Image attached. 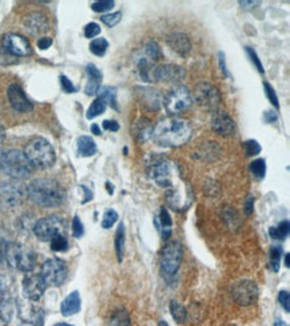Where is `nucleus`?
<instances>
[{
    "mask_svg": "<svg viewBox=\"0 0 290 326\" xmlns=\"http://www.w3.org/2000/svg\"><path fill=\"white\" fill-rule=\"evenodd\" d=\"M151 138L159 146L179 147L191 138V126L185 119L170 116L162 119L154 127Z\"/></svg>",
    "mask_w": 290,
    "mask_h": 326,
    "instance_id": "nucleus-1",
    "label": "nucleus"
},
{
    "mask_svg": "<svg viewBox=\"0 0 290 326\" xmlns=\"http://www.w3.org/2000/svg\"><path fill=\"white\" fill-rule=\"evenodd\" d=\"M28 198L43 208H56L66 200V191L56 180L35 179L28 184Z\"/></svg>",
    "mask_w": 290,
    "mask_h": 326,
    "instance_id": "nucleus-2",
    "label": "nucleus"
},
{
    "mask_svg": "<svg viewBox=\"0 0 290 326\" xmlns=\"http://www.w3.org/2000/svg\"><path fill=\"white\" fill-rule=\"evenodd\" d=\"M32 166L23 151L6 149L0 151V171L12 179H24L32 174Z\"/></svg>",
    "mask_w": 290,
    "mask_h": 326,
    "instance_id": "nucleus-3",
    "label": "nucleus"
},
{
    "mask_svg": "<svg viewBox=\"0 0 290 326\" xmlns=\"http://www.w3.org/2000/svg\"><path fill=\"white\" fill-rule=\"evenodd\" d=\"M24 155L32 166V169L46 170L52 167L56 159L55 151L48 141L44 138H34L27 143L24 149Z\"/></svg>",
    "mask_w": 290,
    "mask_h": 326,
    "instance_id": "nucleus-4",
    "label": "nucleus"
},
{
    "mask_svg": "<svg viewBox=\"0 0 290 326\" xmlns=\"http://www.w3.org/2000/svg\"><path fill=\"white\" fill-rule=\"evenodd\" d=\"M6 261L11 268L19 270V272L28 273L31 272L35 266L36 255L34 250H31L27 246L18 243V242H12V243H7Z\"/></svg>",
    "mask_w": 290,
    "mask_h": 326,
    "instance_id": "nucleus-5",
    "label": "nucleus"
},
{
    "mask_svg": "<svg viewBox=\"0 0 290 326\" xmlns=\"http://www.w3.org/2000/svg\"><path fill=\"white\" fill-rule=\"evenodd\" d=\"M191 104H193L191 92L187 87L182 85L174 86L163 98V106L166 108L167 114L174 118L185 112L186 110H189Z\"/></svg>",
    "mask_w": 290,
    "mask_h": 326,
    "instance_id": "nucleus-6",
    "label": "nucleus"
},
{
    "mask_svg": "<svg viewBox=\"0 0 290 326\" xmlns=\"http://www.w3.org/2000/svg\"><path fill=\"white\" fill-rule=\"evenodd\" d=\"M147 173L161 187H173L175 179V165L163 157H155L147 166Z\"/></svg>",
    "mask_w": 290,
    "mask_h": 326,
    "instance_id": "nucleus-7",
    "label": "nucleus"
},
{
    "mask_svg": "<svg viewBox=\"0 0 290 326\" xmlns=\"http://www.w3.org/2000/svg\"><path fill=\"white\" fill-rule=\"evenodd\" d=\"M183 251L181 242L177 239L169 241L161 253V273L165 278H173L181 266Z\"/></svg>",
    "mask_w": 290,
    "mask_h": 326,
    "instance_id": "nucleus-8",
    "label": "nucleus"
},
{
    "mask_svg": "<svg viewBox=\"0 0 290 326\" xmlns=\"http://www.w3.org/2000/svg\"><path fill=\"white\" fill-rule=\"evenodd\" d=\"M66 230V222L59 215H48L39 219L34 226V233L43 242H48L58 235H63Z\"/></svg>",
    "mask_w": 290,
    "mask_h": 326,
    "instance_id": "nucleus-9",
    "label": "nucleus"
},
{
    "mask_svg": "<svg viewBox=\"0 0 290 326\" xmlns=\"http://www.w3.org/2000/svg\"><path fill=\"white\" fill-rule=\"evenodd\" d=\"M27 190L16 179L0 184V208L12 209L23 202Z\"/></svg>",
    "mask_w": 290,
    "mask_h": 326,
    "instance_id": "nucleus-10",
    "label": "nucleus"
},
{
    "mask_svg": "<svg viewBox=\"0 0 290 326\" xmlns=\"http://www.w3.org/2000/svg\"><path fill=\"white\" fill-rule=\"evenodd\" d=\"M40 277L46 286H60L67 278V266L62 259L50 258L42 265Z\"/></svg>",
    "mask_w": 290,
    "mask_h": 326,
    "instance_id": "nucleus-11",
    "label": "nucleus"
},
{
    "mask_svg": "<svg viewBox=\"0 0 290 326\" xmlns=\"http://www.w3.org/2000/svg\"><path fill=\"white\" fill-rule=\"evenodd\" d=\"M191 98L206 110H217L220 107V91L217 90V87H214L213 85L206 83V82H202V83L195 86Z\"/></svg>",
    "mask_w": 290,
    "mask_h": 326,
    "instance_id": "nucleus-12",
    "label": "nucleus"
},
{
    "mask_svg": "<svg viewBox=\"0 0 290 326\" xmlns=\"http://www.w3.org/2000/svg\"><path fill=\"white\" fill-rule=\"evenodd\" d=\"M232 297L241 306H250L258 298V288L250 280L237 281L232 286Z\"/></svg>",
    "mask_w": 290,
    "mask_h": 326,
    "instance_id": "nucleus-13",
    "label": "nucleus"
},
{
    "mask_svg": "<svg viewBox=\"0 0 290 326\" xmlns=\"http://www.w3.org/2000/svg\"><path fill=\"white\" fill-rule=\"evenodd\" d=\"M150 82H166L179 83L185 78V70L177 64L154 66L150 71Z\"/></svg>",
    "mask_w": 290,
    "mask_h": 326,
    "instance_id": "nucleus-14",
    "label": "nucleus"
},
{
    "mask_svg": "<svg viewBox=\"0 0 290 326\" xmlns=\"http://www.w3.org/2000/svg\"><path fill=\"white\" fill-rule=\"evenodd\" d=\"M46 284L43 278L36 274H30L23 280V284H22V289H23V294L24 297L31 301V302H35V301H39L42 298L44 292H46Z\"/></svg>",
    "mask_w": 290,
    "mask_h": 326,
    "instance_id": "nucleus-15",
    "label": "nucleus"
},
{
    "mask_svg": "<svg viewBox=\"0 0 290 326\" xmlns=\"http://www.w3.org/2000/svg\"><path fill=\"white\" fill-rule=\"evenodd\" d=\"M4 50L15 56H27L31 54V44L26 38L18 34H8L3 39Z\"/></svg>",
    "mask_w": 290,
    "mask_h": 326,
    "instance_id": "nucleus-16",
    "label": "nucleus"
},
{
    "mask_svg": "<svg viewBox=\"0 0 290 326\" xmlns=\"http://www.w3.org/2000/svg\"><path fill=\"white\" fill-rule=\"evenodd\" d=\"M7 96L10 100L11 107L18 112H28L31 111L34 106H32L31 100L28 99L23 89L19 85H11L7 90Z\"/></svg>",
    "mask_w": 290,
    "mask_h": 326,
    "instance_id": "nucleus-17",
    "label": "nucleus"
},
{
    "mask_svg": "<svg viewBox=\"0 0 290 326\" xmlns=\"http://www.w3.org/2000/svg\"><path fill=\"white\" fill-rule=\"evenodd\" d=\"M211 127L221 137H232L236 134V123L232 116L222 110H215L211 118Z\"/></svg>",
    "mask_w": 290,
    "mask_h": 326,
    "instance_id": "nucleus-18",
    "label": "nucleus"
},
{
    "mask_svg": "<svg viewBox=\"0 0 290 326\" xmlns=\"http://www.w3.org/2000/svg\"><path fill=\"white\" fill-rule=\"evenodd\" d=\"M86 73L89 75V82L86 85V94L90 96L98 95V92L101 90V83L102 79H103V75H102L101 70L98 69L97 66L90 63L86 67Z\"/></svg>",
    "mask_w": 290,
    "mask_h": 326,
    "instance_id": "nucleus-19",
    "label": "nucleus"
},
{
    "mask_svg": "<svg viewBox=\"0 0 290 326\" xmlns=\"http://www.w3.org/2000/svg\"><path fill=\"white\" fill-rule=\"evenodd\" d=\"M166 42L171 50L175 51L177 54L182 55V56H186L191 50V43H190L189 38L185 34H181V32L170 34L166 38Z\"/></svg>",
    "mask_w": 290,
    "mask_h": 326,
    "instance_id": "nucleus-20",
    "label": "nucleus"
},
{
    "mask_svg": "<svg viewBox=\"0 0 290 326\" xmlns=\"http://www.w3.org/2000/svg\"><path fill=\"white\" fill-rule=\"evenodd\" d=\"M154 126L151 123L150 119L147 118H139L136 119L135 122L132 123L131 133L132 137L138 141V142H146L147 139L151 138Z\"/></svg>",
    "mask_w": 290,
    "mask_h": 326,
    "instance_id": "nucleus-21",
    "label": "nucleus"
},
{
    "mask_svg": "<svg viewBox=\"0 0 290 326\" xmlns=\"http://www.w3.org/2000/svg\"><path fill=\"white\" fill-rule=\"evenodd\" d=\"M138 95H139V100L150 110H158L161 107V104L163 102L162 94L158 90L147 89V87H139L138 89Z\"/></svg>",
    "mask_w": 290,
    "mask_h": 326,
    "instance_id": "nucleus-22",
    "label": "nucleus"
},
{
    "mask_svg": "<svg viewBox=\"0 0 290 326\" xmlns=\"http://www.w3.org/2000/svg\"><path fill=\"white\" fill-rule=\"evenodd\" d=\"M26 24V30H28L31 34H42L48 28V22H47L46 16L40 14V12H34L31 15H28L24 20Z\"/></svg>",
    "mask_w": 290,
    "mask_h": 326,
    "instance_id": "nucleus-23",
    "label": "nucleus"
},
{
    "mask_svg": "<svg viewBox=\"0 0 290 326\" xmlns=\"http://www.w3.org/2000/svg\"><path fill=\"white\" fill-rule=\"evenodd\" d=\"M81 296H79V293L78 292H72L70 293L68 296L64 298V301L60 305V311H62L63 315H66V317H70V315L77 314L78 311L81 310Z\"/></svg>",
    "mask_w": 290,
    "mask_h": 326,
    "instance_id": "nucleus-24",
    "label": "nucleus"
},
{
    "mask_svg": "<svg viewBox=\"0 0 290 326\" xmlns=\"http://www.w3.org/2000/svg\"><path fill=\"white\" fill-rule=\"evenodd\" d=\"M154 223L157 225V227H158L159 233H161L163 239H169L171 235V225H173V221H171V217L166 208L161 209L159 217L158 218H155Z\"/></svg>",
    "mask_w": 290,
    "mask_h": 326,
    "instance_id": "nucleus-25",
    "label": "nucleus"
},
{
    "mask_svg": "<svg viewBox=\"0 0 290 326\" xmlns=\"http://www.w3.org/2000/svg\"><path fill=\"white\" fill-rule=\"evenodd\" d=\"M78 154L81 157H93L94 154L97 153V145L91 137L87 135H82L77 141Z\"/></svg>",
    "mask_w": 290,
    "mask_h": 326,
    "instance_id": "nucleus-26",
    "label": "nucleus"
},
{
    "mask_svg": "<svg viewBox=\"0 0 290 326\" xmlns=\"http://www.w3.org/2000/svg\"><path fill=\"white\" fill-rule=\"evenodd\" d=\"M140 54L143 55V56H146L147 59H150L151 61H157L159 60V59H162V51H161V47L158 46V43L153 42V40H150V42H147L146 44L143 46V48H142V51H140Z\"/></svg>",
    "mask_w": 290,
    "mask_h": 326,
    "instance_id": "nucleus-27",
    "label": "nucleus"
},
{
    "mask_svg": "<svg viewBox=\"0 0 290 326\" xmlns=\"http://www.w3.org/2000/svg\"><path fill=\"white\" fill-rule=\"evenodd\" d=\"M98 95L102 100H105L106 104H110L114 110H118V103H116V90L111 86L102 87L98 92Z\"/></svg>",
    "mask_w": 290,
    "mask_h": 326,
    "instance_id": "nucleus-28",
    "label": "nucleus"
},
{
    "mask_svg": "<svg viewBox=\"0 0 290 326\" xmlns=\"http://www.w3.org/2000/svg\"><path fill=\"white\" fill-rule=\"evenodd\" d=\"M289 221H282L275 227H271L269 230V235L275 241H283L289 234Z\"/></svg>",
    "mask_w": 290,
    "mask_h": 326,
    "instance_id": "nucleus-29",
    "label": "nucleus"
},
{
    "mask_svg": "<svg viewBox=\"0 0 290 326\" xmlns=\"http://www.w3.org/2000/svg\"><path fill=\"white\" fill-rule=\"evenodd\" d=\"M109 326H130V315L127 311L119 309L112 313L109 319Z\"/></svg>",
    "mask_w": 290,
    "mask_h": 326,
    "instance_id": "nucleus-30",
    "label": "nucleus"
},
{
    "mask_svg": "<svg viewBox=\"0 0 290 326\" xmlns=\"http://www.w3.org/2000/svg\"><path fill=\"white\" fill-rule=\"evenodd\" d=\"M170 311L173 318L177 323H183L187 319V310L183 305H181L177 301H171L170 303Z\"/></svg>",
    "mask_w": 290,
    "mask_h": 326,
    "instance_id": "nucleus-31",
    "label": "nucleus"
},
{
    "mask_svg": "<svg viewBox=\"0 0 290 326\" xmlns=\"http://www.w3.org/2000/svg\"><path fill=\"white\" fill-rule=\"evenodd\" d=\"M106 108H107V104H106L105 100H102L101 98H98L91 103V106L87 110V114H86V118L87 119H94L99 116L101 114L106 111Z\"/></svg>",
    "mask_w": 290,
    "mask_h": 326,
    "instance_id": "nucleus-32",
    "label": "nucleus"
},
{
    "mask_svg": "<svg viewBox=\"0 0 290 326\" xmlns=\"http://www.w3.org/2000/svg\"><path fill=\"white\" fill-rule=\"evenodd\" d=\"M115 251H116V257H118V261L122 262V259H123V251H124V225L123 223H120L119 226H118V230H116Z\"/></svg>",
    "mask_w": 290,
    "mask_h": 326,
    "instance_id": "nucleus-33",
    "label": "nucleus"
},
{
    "mask_svg": "<svg viewBox=\"0 0 290 326\" xmlns=\"http://www.w3.org/2000/svg\"><path fill=\"white\" fill-rule=\"evenodd\" d=\"M107 48H109V42L105 38L94 39L93 42L90 43V51L97 56H103Z\"/></svg>",
    "mask_w": 290,
    "mask_h": 326,
    "instance_id": "nucleus-34",
    "label": "nucleus"
},
{
    "mask_svg": "<svg viewBox=\"0 0 290 326\" xmlns=\"http://www.w3.org/2000/svg\"><path fill=\"white\" fill-rule=\"evenodd\" d=\"M249 169L255 178L262 179L266 174V162H265V159H255L249 165Z\"/></svg>",
    "mask_w": 290,
    "mask_h": 326,
    "instance_id": "nucleus-35",
    "label": "nucleus"
},
{
    "mask_svg": "<svg viewBox=\"0 0 290 326\" xmlns=\"http://www.w3.org/2000/svg\"><path fill=\"white\" fill-rule=\"evenodd\" d=\"M281 257H282V249L275 246V247H271L270 250V265L273 272L277 273L279 270V261H281Z\"/></svg>",
    "mask_w": 290,
    "mask_h": 326,
    "instance_id": "nucleus-36",
    "label": "nucleus"
},
{
    "mask_svg": "<svg viewBox=\"0 0 290 326\" xmlns=\"http://www.w3.org/2000/svg\"><path fill=\"white\" fill-rule=\"evenodd\" d=\"M118 218H119L118 213H116L115 210H112V209H109V210L105 213V215H103L102 227H103V229H110V227H112V225L118 221Z\"/></svg>",
    "mask_w": 290,
    "mask_h": 326,
    "instance_id": "nucleus-37",
    "label": "nucleus"
},
{
    "mask_svg": "<svg viewBox=\"0 0 290 326\" xmlns=\"http://www.w3.org/2000/svg\"><path fill=\"white\" fill-rule=\"evenodd\" d=\"M245 147V153L248 157H253V155H258L261 153V146H259V143L255 141V139H249L246 142L244 143Z\"/></svg>",
    "mask_w": 290,
    "mask_h": 326,
    "instance_id": "nucleus-38",
    "label": "nucleus"
},
{
    "mask_svg": "<svg viewBox=\"0 0 290 326\" xmlns=\"http://www.w3.org/2000/svg\"><path fill=\"white\" fill-rule=\"evenodd\" d=\"M51 249L54 251H64L68 247V242H67L64 235H58L54 239H51Z\"/></svg>",
    "mask_w": 290,
    "mask_h": 326,
    "instance_id": "nucleus-39",
    "label": "nucleus"
},
{
    "mask_svg": "<svg viewBox=\"0 0 290 326\" xmlns=\"http://www.w3.org/2000/svg\"><path fill=\"white\" fill-rule=\"evenodd\" d=\"M122 19V12L116 11L114 14H107V15L101 16V20L107 26V27H114L116 24L119 23Z\"/></svg>",
    "mask_w": 290,
    "mask_h": 326,
    "instance_id": "nucleus-40",
    "label": "nucleus"
},
{
    "mask_svg": "<svg viewBox=\"0 0 290 326\" xmlns=\"http://www.w3.org/2000/svg\"><path fill=\"white\" fill-rule=\"evenodd\" d=\"M114 4L115 3L112 0H101V2H95V3L91 4V8L95 12H106L110 11L114 7Z\"/></svg>",
    "mask_w": 290,
    "mask_h": 326,
    "instance_id": "nucleus-41",
    "label": "nucleus"
},
{
    "mask_svg": "<svg viewBox=\"0 0 290 326\" xmlns=\"http://www.w3.org/2000/svg\"><path fill=\"white\" fill-rule=\"evenodd\" d=\"M263 87H265V94H266L267 99H269V102H270L273 106H274L275 108H279V103H278V96H277V94H275L274 89L271 87L267 82H265L263 83Z\"/></svg>",
    "mask_w": 290,
    "mask_h": 326,
    "instance_id": "nucleus-42",
    "label": "nucleus"
},
{
    "mask_svg": "<svg viewBox=\"0 0 290 326\" xmlns=\"http://www.w3.org/2000/svg\"><path fill=\"white\" fill-rule=\"evenodd\" d=\"M85 234V227H83V223L79 219V217H74L72 219V235L75 238H81L82 235Z\"/></svg>",
    "mask_w": 290,
    "mask_h": 326,
    "instance_id": "nucleus-43",
    "label": "nucleus"
},
{
    "mask_svg": "<svg viewBox=\"0 0 290 326\" xmlns=\"http://www.w3.org/2000/svg\"><path fill=\"white\" fill-rule=\"evenodd\" d=\"M101 34V27L97 23H89L85 27V36L86 38H95L98 35Z\"/></svg>",
    "mask_w": 290,
    "mask_h": 326,
    "instance_id": "nucleus-44",
    "label": "nucleus"
},
{
    "mask_svg": "<svg viewBox=\"0 0 290 326\" xmlns=\"http://www.w3.org/2000/svg\"><path fill=\"white\" fill-rule=\"evenodd\" d=\"M246 52H248L249 58H250V60L254 63V66L257 67V70H258V73L263 74L265 73V70H263V66L262 63H261V60H259L258 55L255 54V51L253 50V48H250V47H246Z\"/></svg>",
    "mask_w": 290,
    "mask_h": 326,
    "instance_id": "nucleus-45",
    "label": "nucleus"
},
{
    "mask_svg": "<svg viewBox=\"0 0 290 326\" xmlns=\"http://www.w3.org/2000/svg\"><path fill=\"white\" fill-rule=\"evenodd\" d=\"M278 301H279V303L282 305L283 309H285V311H286V313H289L290 311V294H289V292H286V290H285V292H283V290L282 292H279Z\"/></svg>",
    "mask_w": 290,
    "mask_h": 326,
    "instance_id": "nucleus-46",
    "label": "nucleus"
},
{
    "mask_svg": "<svg viewBox=\"0 0 290 326\" xmlns=\"http://www.w3.org/2000/svg\"><path fill=\"white\" fill-rule=\"evenodd\" d=\"M59 79H60V85H62L63 91H66V92H75V91H77L75 86L72 85V82H71L70 79H68V78L66 77V75H60V77H59Z\"/></svg>",
    "mask_w": 290,
    "mask_h": 326,
    "instance_id": "nucleus-47",
    "label": "nucleus"
},
{
    "mask_svg": "<svg viewBox=\"0 0 290 326\" xmlns=\"http://www.w3.org/2000/svg\"><path fill=\"white\" fill-rule=\"evenodd\" d=\"M218 64H220V70L224 73L225 77H230L228 73V67H226V59H225V54L221 51L218 52Z\"/></svg>",
    "mask_w": 290,
    "mask_h": 326,
    "instance_id": "nucleus-48",
    "label": "nucleus"
},
{
    "mask_svg": "<svg viewBox=\"0 0 290 326\" xmlns=\"http://www.w3.org/2000/svg\"><path fill=\"white\" fill-rule=\"evenodd\" d=\"M102 126H103V128L107 131L119 130V123L116 122V120H105V122L102 123Z\"/></svg>",
    "mask_w": 290,
    "mask_h": 326,
    "instance_id": "nucleus-49",
    "label": "nucleus"
},
{
    "mask_svg": "<svg viewBox=\"0 0 290 326\" xmlns=\"http://www.w3.org/2000/svg\"><path fill=\"white\" fill-rule=\"evenodd\" d=\"M51 44H52V39L47 38V36L40 38L38 40V47L40 48V50H47V48H50Z\"/></svg>",
    "mask_w": 290,
    "mask_h": 326,
    "instance_id": "nucleus-50",
    "label": "nucleus"
},
{
    "mask_svg": "<svg viewBox=\"0 0 290 326\" xmlns=\"http://www.w3.org/2000/svg\"><path fill=\"white\" fill-rule=\"evenodd\" d=\"M6 249H7V242L3 238H0V266L6 262Z\"/></svg>",
    "mask_w": 290,
    "mask_h": 326,
    "instance_id": "nucleus-51",
    "label": "nucleus"
},
{
    "mask_svg": "<svg viewBox=\"0 0 290 326\" xmlns=\"http://www.w3.org/2000/svg\"><path fill=\"white\" fill-rule=\"evenodd\" d=\"M253 204H254V197L249 195L246 202H245V213H246V215H250L253 213Z\"/></svg>",
    "mask_w": 290,
    "mask_h": 326,
    "instance_id": "nucleus-52",
    "label": "nucleus"
},
{
    "mask_svg": "<svg viewBox=\"0 0 290 326\" xmlns=\"http://www.w3.org/2000/svg\"><path fill=\"white\" fill-rule=\"evenodd\" d=\"M238 3H240L241 7L245 8V10H252L255 6L261 4V2H238Z\"/></svg>",
    "mask_w": 290,
    "mask_h": 326,
    "instance_id": "nucleus-53",
    "label": "nucleus"
},
{
    "mask_svg": "<svg viewBox=\"0 0 290 326\" xmlns=\"http://www.w3.org/2000/svg\"><path fill=\"white\" fill-rule=\"evenodd\" d=\"M265 120L267 123H273L277 120V114L274 111H265Z\"/></svg>",
    "mask_w": 290,
    "mask_h": 326,
    "instance_id": "nucleus-54",
    "label": "nucleus"
},
{
    "mask_svg": "<svg viewBox=\"0 0 290 326\" xmlns=\"http://www.w3.org/2000/svg\"><path fill=\"white\" fill-rule=\"evenodd\" d=\"M81 188L82 190H83V191H85V201H83V204H86V202H87V201H90L91 200V198H93V192L90 191L89 188L86 187V186H81Z\"/></svg>",
    "mask_w": 290,
    "mask_h": 326,
    "instance_id": "nucleus-55",
    "label": "nucleus"
},
{
    "mask_svg": "<svg viewBox=\"0 0 290 326\" xmlns=\"http://www.w3.org/2000/svg\"><path fill=\"white\" fill-rule=\"evenodd\" d=\"M91 131H93V134L95 135H101V128H99V126H98L97 123H94V124H91Z\"/></svg>",
    "mask_w": 290,
    "mask_h": 326,
    "instance_id": "nucleus-56",
    "label": "nucleus"
},
{
    "mask_svg": "<svg viewBox=\"0 0 290 326\" xmlns=\"http://www.w3.org/2000/svg\"><path fill=\"white\" fill-rule=\"evenodd\" d=\"M4 139H6V130H4L3 127L0 126V146L3 145Z\"/></svg>",
    "mask_w": 290,
    "mask_h": 326,
    "instance_id": "nucleus-57",
    "label": "nucleus"
},
{
    "mask_svg": "<svg viewBox=\"0 0 290 326\" xmlns=\"http://www.w3.org/2000/svg\"><path fill=\"white\" fill-rule=\"evenodd\" d=\"M3 297H4V289L3 286L0 285V303L3 302Z\"/></svg>",
    "mask_w": 290,
    "mask_h": 326,
    "instance_id": "nucleus-58",
    "label": "nucleus"
},
{
    "mask_svg": "<svg viewBox=\"0 0 290 326\" xmlns=\"http://www.w3.org/2000/svg\"><path fill=\"white\" fill-rule=\"evenodd\" d=\"M273 326H286V323L283 322V321H275Z\"/></svg>",
    "mask_w": 290,
    "mask_h": 326,
    "instance_id": "nucleus-59",
    "label": "nucleus"
},
{
    "mask_svg": "<svg viewBox=\"0 0 290 326\" xmlns=\"http://www.w3.org/2000/svg\"><path fill=\"white\" fill-rule=\"evenodd\" d=\"M285 265H286V268H289L290 264H289V254H285Z\"/></svg>",
    "mask_w": 290,
    "mask_h": 326,
    "instance_id": "nucleus-60",
    "label": "nucleus"
},
{
    "mask_svg": "<svg viewBox=\"0 0 290 326\" xmlns=\"http://www.w3.org/2000/svg\"><path fill=\"white\" fill-rule=\"evenodd\" d=\"M54 326H74V325H70V323H64V322H59V323H55Z\"/></svg>",
    "mask_w": 290,
    "mask_h": 326,
    "instance_id": "nucleus-61",
    "label": "nucleus"
},
{
    "mask_svg": "<svg viewBox=\"0 0 290 326\" xmlns=\"http://www.w3.org/2000/svg\"><path fill=\"white\" fill-rule=\"evenodd\" d=\"M159 326H169V325H167V322H165V321H161V322H159Z\"/></svg>",
    "mask_w": 290,
    "mask_h": 326,
    "instance_id": "nucleus-62",
    "label": "nucleus"
}]
</instances>
